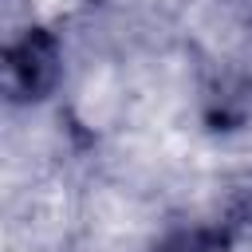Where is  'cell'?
Returning a JSON list of instances; mask_svg holds the SVG:
<instances>
[{
	"mask_svg": "<svg viewBox=\"0 0 252 252\" xmlns=\"http://www.w3.org/2000/svg\"><path fill=\"white\" fill-rule=\"evenodd\" d=\"M59 79V39L47 28H24L4 47L8 102H39Z\"/></svg>",
	"mask_w": 252,
	"mask_h": 252,
	"instance_id": "6da1fadb",
	"label": "cell"
},
{
	"mask_svg": "<svg viewBox=\"0 0 252 252\" xmlns=\"http://www.w3.org/2000/svg\"><path fill=\"white\" fill-rule=\"evenodd\" d=\"M158 252H228V240H224V232H217V228H193V232L169 236Z\"/></svg>",
	"mask_w": 252,
	"mask_h": 252,
	"instance_id": "7a4b0ae2",
	"label": "cell"
}]
</instances>
